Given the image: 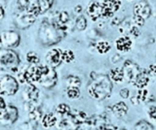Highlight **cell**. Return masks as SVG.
Here are the masks:
<instances>
[{
    "instance_id": "603a6c76",
    "label": "cell",
    "mask_w": 156,
    "mask_h": 130,
    "mask_svg": "<svg viewBox=\"0 0 156 130\" xmlns=\"http://www.w3.org/2000/svg\"><path fill=\"white\" fill-rule=\"evenodd\" d=\"M27 61L28 62L29 64H39V61H40V58L37 54L33 52H29L28 54L27 55Z\"/></svg>"
},
{
    "instance_id": "277c9868",
    "label": "cell",
    "mask_w": 156,
    "mask_h": 130,
    "mask_svg": "<svg viewBox=\"0 0 156 130\" xmlns=\"http://www.w3.org/2000/svg\"><path fill=\"white\" fill-rule=\"evenodd\" d=\"M101 18H110L114 13L119 10L121 6V0H101Z\"/></svg>"
},
{
    "instance_id": "83f0119b",
    "label": "cell",
    "mask_w": 156,
    "mask_h": 130,
    "mask_svg": "<svg viewBox=\"0 0 156 130\" xmlns=\"http://www.w3.org/2000/svg\"><path fill=\"white\" fill-rule=\"evenodd\" d=\"M135 130H153L152 126L145 122H140L136 125Z\"/></svg>"
},
{
    "instance_id": "d590c367",
    "label": "cell",
    "mask_w": 156,
    "mask_h": 130,
    "mask_svg": "<svg viewBox=\"0 0 156 130\" xmlns=\"http://www.w3.org/2000/svg\"><path fill=\"white\" fill-rule=\"evenodd\" d=\"M114 130H124V129H114Z\"/></svg>"
},
{
    "instance_id": "ffe728a7",
    "label": "cell",
    "mask_w": 156,
    "mask_h": 130,
    "mask_svg": "<svg viewBox=\"0 0 156 130\" xmlns=\"http://www.w3.org/2000/svg\"><path fill=\"white\" fill-rule=\"evenodd\" d=\"M75 58L74 54L71 50H66L62 52V59L63 62H67V63H70L71 61H73Z\"/></svg>"
},
{
    "instance_id": "4316f807",
    "label": "cell",
    "mask_w": 156,
    "mask_h": 130,
    "mask_svg": "<svg viewBox=\"0 0 156 130\" xmlns=\"http://www.w3.org/2000/svg\"><path fill=\"white\" fill-rule=\"evenodd\" d=\"M36 125H37V122H30V120H29L28 122L23 123L20 127H21V130H35Z\"/></svg>"
},
{
    "instance_id": "8d00e7d4",
    "label": "cell",
    "mask_w": 156,
    "mask_h": 130,
    "mask_svg": "<svg viewBox=\"0 0 156 130\" xmlns=\"http://www.w3.org/2000/svg\"><path fill=\"white\" fill-rule=\"evenodd\" d=\"M129 1H131V0H129Z\"/></svg>"
},
{
    "instance_id": "9c48e42d",
    "label": "cell",
    "mask_w": 156,
    "mask_h": 130,
    "mask_svg": "<svg viewBox=\"0 0 156 130\" xmlns=\"http://www.w3.org/2000/svg\"><path fill=\"white\" fill-rule=\"evenodd\" d=\"M39 83H40L42 86H44V88H53V86L55 85V84L57 83V74L55 70H54V68L51 67L49 72L42 77Z\"/></svg>"
},
{
    "instance_id": "5bb4252c",
    "label": "cell",
    "mask_w": 156,
    "mask_h": 130,
    "mask_svg": "<svg viewBox=\"0 0 156 130\" xmlns=\"http://www.w3.org/2000/svg\"><path fill=\"white\" fill-rule=\"evenodd\" d=\"M41 124L44 128H50L54 126V125H56L57 124L56 115L52 113H49V114H46L45 115H43L41 118Z\"/></svg>"
},
{
    "instance_id": "d4e9b609",
    "label": "cell",
    "mask_w": 156,
    "mask_h": 130,
    "mask_svg": "<svg viewBox=\"0 0 156 130\" xmlns=\"http://www.w3.org/2000/svg\"><path fill=\"white\" fill-rule=\"evenodd\" d=\"M75 26L78 30H83L85 29L86 26H87V21L86 18L83 17V16H80L79 18L76 20V22H75Z\"/></svg>"
},
{
    "instance_id": "7402d4cb",
    "label": "cell",
    "mask_w": 156,
    "mask_h": 130,
    "mask_svg": "<svg viewBox=\"0 0 156 130\" xmlns=\"http://www.w3.org/2000/svg\"><path fill=\"white\" fill-rule=\"evenodd\" d=\"M66 95H67V97L71 100L77 99L80 96L79 88H68L66 90Z\"/></svg>"
},
{
    "instance_id": "d6a6232c",
    "label": "cell",
    "mask_w": 156,
    "mask_h": 130,
    "mask_svg": "<svg viewBox=\"0 0 156 130\" xmlns=\"http://www.w3.org/2000/svg\"><path fill=\"white\" fill-rule=\"evenodd\" d=\"M129 95H130V91L128 88H122L120 90V96L122 98H128L129 97Z\"/></svg>"
},
{
    "instance_id": "5b68a950",
    "label": "cell",
    "mask_w": 156,
    "mask_h": 130,
    "mask_svg": "<svg viewBox=\"0 0 156 130\" xmlns=\"http://www.w3.org/2000/svg\"><path fill=\"white\" fill-rule=\"evenodd\" d=\"M0 39H1L2 46H5L6 48H9V49H14V48L20 45L21 37L16 31L8 30L2 33L1 36H0Z\"/></svg>"
},
{
    "instance_id": "9a60e30c",
    "label": "cell",
    "mask_w": 156,
    "mask_h": 130,
    "mask_svg": "<svg viewBox=\"0 0 156 130\" xmlns=\"http://www.w3.org/2000/svg\"><path fill=\"white\" fill-rule=\"evenodd\" d=\"M112 112L117 117H123L127 114L128 112V106H127L124 102H118L116 103L115 105H113V107H112Z\"/></svg>"
},
{
    "instance_id": "7a4b0ae2",
    "label": "cell",
    "mask_w": 156,
    "mask_h": 130,
    "mask_svg": "<svg viewBox=\"0 0 156 130\" xmlns=\"http://www.w3.org/2000/svg\"><path fill=\"white\" fill-rule=\"evenodd\" d=\"M19 89V83L10 75L0 76V96L15 95Z\"/></svg>"
},
{
    "instance_id": "836d02e7",
    "label": "cell",
    "mask_w": 156,
    "mask_h": 130,
    "mask_svg": "<svg viewBox=\"0 0 156 130\" xmlns=\"http://www.w3.org/2000/svg\"><path fill=\"white\" fill-rule=\"evenodd\" d=\"M147 73H148L149 75H155V74H156V64H151V65L148 67Z\"/></svg>"
},
{
    "instance_id": "6da1fadb",
    "label": "cell",
    "mask_w": 156,
    "mask_h": 130,
    "mask_svg": "<svg viewBox=\"0 0 156 130\" xmlns=\"http://www.w3.org/2000/svg\"><path fill=\"white\" fill-rule=\"evenodd\" d=\"M89 94L94 99L101 100L110 95L111 84L108 78L101 77V79L94 80V82L89 85Z\"/></svg>"
},
{
    "instance_id": "484cf974",
    "label": "cell",
    "mask_w": 156,
    "mask_h": 130,
    "mask_svg": "<svg viewBox=\"0 0 156 130\" xmlns=\"http://www.w3.org/2000/svg\"><path fill=\"white\" fill-rule=\"evenodd\" d=\"M57 112H58V114H60L62 115H66L69 113V107L65 103L60 104L57 107Z\"/></svg>"
},
{
    "instance_id": "8fae6325",
    "label": "cell",
    "mask_w": 156,
    "mask_h": 130,
    "mask_svg": "<svg viewBox=\"0 0 156 130\" xmlns=\"http://www.w3.org/2000/svg\"><path fill=\"white\" fill-rule=\"evenodd\" d=\"M148 82H149V74L147 73V71L140 70L138 76H136V79L134 80L133 85L139 89H141V88H144L145 86L148 85Z\"/></svg>"
},
{
    "instance_id": "e0dca14e",
    "label": "cell",
    "mask_w": 156,
    "mask_h": 130,
    "mask_svg": "<svg viewBox=\"0 0 156 130\" xmlns=\"http://www.w3.org/2000/svg\"><path fill=\"white\" fill-rule=\"evenodd\" d=\"M110 44L107 41H99L96 44V50L98 52H100L101 55H105L106 52H108L110 50Z\"/></svg>"
},
{
    "instance_id": "cb8c5ba5",
    "label": "cell",
    "mask_w": 156,
    "mask_h": 130,
    "mask_svg": "<svg viewBox=\"0 0 156 130\" xmlns=\"http://www.w3.org/2000/svg\"><path fill=\"white\" fill-rule=\"evenodd\" d=\"M7 113V105L2 96H0V122L4 119Z\"/></svg>"
},
{
    "instance_id": "d6986e66",
    "label": "cell",
    "mask_w": 156,
    "mask_h": 130,
    "mask_svg": "<svg viewBox=\"0 0 156 130\" xmlns=\"http://www.w3.org/2000/svg\"><path fill=\"white\" fill-rule=\"evenodd\" d=\"M54 0H37L39 10H40V14L46 12L47 10L51 8Z\"/></svg>"
},
{
    "instance_id": "e575fe53",
    "label": "cell",
    "mask_w": 156,
    "mask_h": 130,
    "mask_svg": "<svg viewBox=\"0 0 156 130\" xmlns=\"http://www.w3.org/2000/svg\"><path fill=\"white\" fill-rule=\"evenodd\" d=\"M4 16H5L4 9H3V6L1 5V3H0V20H2Z\"/></svg>"
},
{
    "instance_id": "44dd1931",
    "label": "cell",
    "mask_w": 156,
    "mask_h": 130,
    "mask_svg": "<svg viewBox=\"0 0 156 130\" xmlns=\"http://www.w3.org/2000/svg\"><path fill=\"white\" fill-rule=\"evenodd\" d=\"M80 85H81V81L77 77L70 76L66 79V85L68 88H79Z\"/></svg>"
},
{
    "instance_id": "ac0fdd59",
    "label": "cell",
    "mask_w": 156,
    "mask_h": 130,
    "mask_svg": "<svg viewBox=\"0 0 156 130\" xmlns=\"http://www.w3.org/2000/svg\"><path fill=\"white\" fill-rule=\"evenodd\" d=\"M42 113H41V111L37 108H34L31 112H29L28 113V118H29V120L30 122H37L38 120H40L42 118Z\"/></svg>"
},
{
    "instance_id": "3957f363",
    "label": "cell",
    "mask_w": 156,
    "mask_h": 130,
    "mask_svg": "<svg viewBox=\"0 0 156 130\" xmlns=\"http://www.w3.org/2000/svg\"><path fill=\"white\" fill-rule=\"evenodd\" d=\"M20 64L18 55L12 50H0V67L17 70Z\"/></svg>"
},
{
    "instance_id": "1f68e13d",
    "label": "cell",
    "mask_w": 156,
    "mask_h": 130,
    "mask_svg": "<svg viewBox=\"0 0 156 130\" xmlns=\"http://www.w3.org/2000/svg\"><path fill=\"white\" fill-rule=\"evenodd\" d=\"M130 34L133 37H138L140 35V30L138 26H132L130 28Z\"/></svg>"
},
{
    "instance_id": "f546056e",
    "label": "cell",
    "mask_w": 156,
    "mask_h": 130,
    "mask_svg": "<svg viewBox=\"0 0 156 130\" xmlns=\"http://www.w3.org/2000/svg\"><path fill=\"white\" fill-rule=\"evenodd\" d=\"M147 115L153 120H156V105L151 106L147 111Z\"/></svg>"
},
{
    "instance_id": "2e32d148",
    "label": "cell",
    "mask_w": 156,
    "mask_h": 130,
    "mask_svg": "<svg viewBox=\"0 0 156 130\" xmlns=\"http://www.w3.org/2000/svg\"><path fill=\"white\" fill-rule=\"evenodd\" d=\"M109 79L116 83H121L124 80V74L123 71L120 68H113L109 72Z\"/></svg>"
},
{
    "instance_id": "30bf717a",
    "label": "cell",
    "mask_w": 156,
    "mask_h": 130,
    "mask_svg": "<svg viewBox=\"0 0 156 130\" xmlns=\"http://www.w3.org/2000/svg\"><path fill=\"white\" fill-rule=\"evenodd\" d=\"M116 49L121 52H127L133 46V41L129 36H120L115 41Z\"/></svg>"
},
{
    "instance_id": "f1b7e54d",
    "label": "cell",
    "mask_w": 156,
    "mask_h": 130,
    "mask_svg": "<svg viewBox=\"0 0 156 130\" xmlns=\"http://www.w3.org/2000/svg\"><path fill=\"white\" fill-rule=\"evenodd\" d=\"M144 22H145L144 18H143L138 16V15H134V22L136 23V26H138V27L144 26Z\"/></svg>"
},
{
    "instance_id": "52a82bcc",
    "label": "cell",
    "mask_w": 156,
    "mask_h": 130,
    "mask_svg": "<svg viewBox=\"0 0 156 130\" xmlns=\"http://www.w3.org/2000/svg\"><path fill=\"white\" fill-rule=\"evenodd\" d=\"M62 51H61L60 49H53L47 52L46 60L49 66L52 67V68H55V67H58L62 63Z\"/></svg>"
},
{
    "instance_id": "7c38bea8",
    "label": "cell",
    "mask_w": 156,
    "mask_h": 130,
    "mask_svg": "<svg viewBox=\"0 0 156 130\" xmlns=\"http://www.w3.org/2000/svg\"><path fill=\"white\" fill-rule=\"evenodd\" d=\"M87 14L92 21H97L101 18V5L100 2H92L87 8Z\"/></svg>"
},
{
    "instance_id": "4fadbf2b",
    "label": "cell",
    "mask_w": 156,
    "mask_h": 130,
    "mask_svg": "<svg viewBox=\"0 0 156 130\" xmlns=\"http://www.w3.org/2000/svg\"><path fill=\"white\" fill-rule=\"evenodd\" d=\"M18 117H19V113L17 108L12 105H7V113L1 122L3 124H12L13 122H16Z\"/></svg>"
},
{
    "instance_id": "4dcf8cb0",
    "label": "cell",
    "mask_w": 156,
    "mask_h": 130,
    "mask_svg": "<svg viewBox=\"0 0 156 130\" xmlns=\"http://www.w3.org/2000/svg\"><path fill=\"white\" fill-rule=\"evenodd\" d=\"M68 21V14L66 12H62L58 17V22L60 23H66Z\"/></svg>"
},
{
    "instance_id": "8992f818",
    "label": "cell",
    "mask_w": 156,
    "mask_h": 130,
    "mask_svg": "<svg viewBox=\"0 0 156 130\" xmlns=\"http://www.w3.org/2000/svg\"><path fill=\"white\" fill-rule=\"evenodd\" d=\"M122 71H123L124 74V79H126L128 82H132L133 83L136 77L140 73V69L135 63H133V62L126 61L124 63L123 68H122Z\"/></svg>"
},
{
    "instance_id": "ba28073f",
    "label": "cell",
    "mask_w": 156,
    "mask_h": 130,
    "mask_svg": "<svg viewBox=\"0 0 156 130\" xmlns=\"http://www.w3.org/2000/svg\"><path fill=\"white\" fill-rule=\"evenodd\" d=\"M134 15H138L143 18H148L151 16V8L146 1L136 3L134 7Z\"/></svg>"
}]
</instances>
